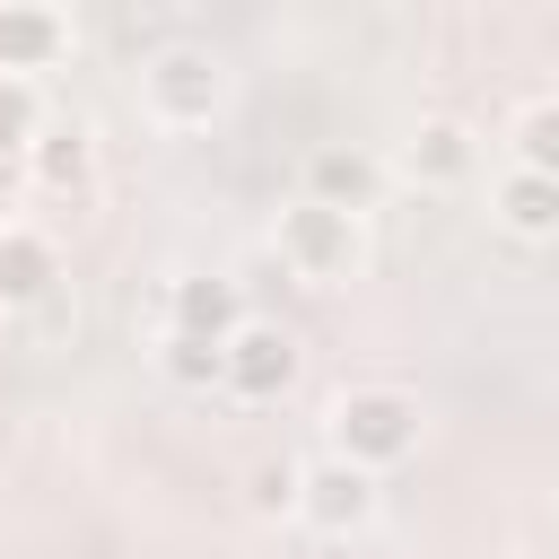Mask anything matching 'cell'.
Listing matches in <instances>:
<instances>
[{"label": "cell", "mask_w": 559, "mask_h": 559, "mask_svg": "<svg viewBox=\"0 0 559 559\" xmlns=\"http://www.w3.org/2000/svg\"><path fill=\"white\" fill-rule=\"evenodd\" d=\"M227 87H236L227 52L218 44H192V35H175V44H157L140 61V105H148L157 131H210L227 114Z\"/></svg>", "instance_id": "1"}, {"label": "cell", "mask_w": 559, "mask_h": 559, "mask_svg": "<svg viewBox=\"0 0 559 559\" xmlns=\"http://www.w3.org/2000/svg\"><path fill=\"white\" fill-rule=\"evenodd\" d=\"M323 437H332L341 463L384 480L402 454H419V393H402V384H341L332 411H323Z\"/></svg>", "instance_id": "2"}, {"label": "cell", "mask_w": 559, "mask_h": 559, "mask_svg": "<svg viewBox=\"0 0 559 559\" xmlns=\"http://www.w3.org/2000/svg\"><path fill=\"white\" fill-rule=\"evenodd\" d=\"M271 245H280V262H288L306 288H332V280L358 271V253H367V218H349V210L297 192V201L280 210V227H271Z\"/></svg>", "instance_id": "3"}, {"label": "cell", "mask_w": 559, "mask_h": 559, "mask_svg": "<svg viewBox=\"0 0 559 559\" xmlns=\"http://www.w3.org/2000/svg\"><path fill=\"white\" fill-rule=\"evenodd\" d=\"M376 515H384V480H376V472H358V463H341V454H314V463H306V480H297V524H306V533L349 542V533H367Z\"/></svg>", "instance_id": "4"}, {"label": "cell", "mask_w": 559, "mask_h": 559, "mask_svg": "<svg viewBox=\"0 0 559 559\" xmlns=\"http://www.w3.org/2000/svg\"><path fill=\"white\" fill-rule=\"evenodd\" d=\"M297 376H306V349H297V332L288 323H245L236 341H227V393L236 402H280V393H297Z\"/></svg>", "instance_id": "5"}, {"label": "cell", "mask_w": 559, "mask_h": 559, "mask_svg": "<svg viewBox=\"0 0 559 559\" xmlns=\"http://www.w3.org/2000/svg\"><path fill=\"white\" fill-rule=\"evenodd\" d=\"M393 166H402L419 192H454V183H472V166H480V140H472L454 114H419V122H411V140L393 148Z\"/></svg>", "instance_id": "6"}, {"label": "cell", "mask_w": 559, "mask_h": 559, "mask_svg": "<svg viewBox=\"0 0 559 559\" xmlns=\"http://www.w3.org/2000/svg\"><path fill=\"white\" fill-rule=\"evenodd\" d=\"M253 314H245V288L227 271H183L166 288V332H192V341H236Z\"/></svg>", "instance_id": "7"}, {"label": "cell", "mask_w": 559, "mask_h": 559, "mask_svg": "<svg viewBox=\"0 0 559 559\" xmlns=\"http://www.w3.org/2000/svg\"><path fill=\"white\" fill-rule=\"evenodd\" d=\"M61 52H70V17L52 0H0V70L9 79L61 70Z\"/></svg>", "instance_id": "8"}, {"label": "cell", "mask_w": 559, "mask_h": 559, "mask_svg": "<svg viewBox=\"0 0 559 559\" xmlns=\"http://www.w3.org/2000/svg\"><path fill=\"white\" fill-rule=\"evenodd\" d=\"M26 183H35V192H52V201L87 192V183H96V131H87L79 114H52V122H44V140L26 148Z\"/></svg>", "instance_id": "9"}, {"label": "cell", "mask_w": 559, "mask_h": 559, "mask_svg": "<svg viewBox=\"0 0 559 559\" xmlns=\"http://www.w3.org/2000/svg\"><path fill=\"white\" fill-rule=\"evenodd\" d=\"M376 192H384V157H367L358 140H323V148L306 157V201H332V210L367 218Z\"/></svg>", "instance_id": "10"}, {"label": "cell", "mask_w": 559, "mask_h": 559, "mask_svg": "<svg viewBox=\"0 0 559 559\" xmlns=\"http://www.w3.org/2000/svg\"><path fill=\"white\" fill-rule=\"evenodd\" d=\"M61 288V245L26 218H0V306H44Z\"/></svg>", "instance_id": "11"}, {"label": "cell", "mask_w": 559, "mask_h": 559, "mask_svg": "<svg viewBox=\"0 0 559 559\" xmlns=\"http://www.w3.org/2000/svg\"><path fill=\"white\" fill-rule=\"evenodd\" d=\"M489 210H498L507 236H559V183H550V175L507 166V175L489 183Z\"/></svg>", "instance_id": "12"}, {"label": "cell", "mask_w": 559, "mask_h": 559, "mask_svg": "<svg viewBox=\"0 0 559 559\" xmlns=\"http://www.w3.org/2000/svg\"><path fill=\"white\" fill-rule=\"evenodd\" d=\"M507 148H515V166H524V175H550V183H559V96H533V105H515V122H507Z\"/></svg>", "instance_id": "13"}, {"label": "cell", "mask_w": 559, "mask_h": 559, "mask_svg": "<svg viewBox=\"0 0 559 559\" xmlns=\"http://www.w3.org/2000/svg\"><path fill=\"white\" fill-rule=\"evenodd\" d=\"M157 367H166V384H183V393H227V341H192V332H166L157 341Z\"/></svg>", "instance_id": "14"}, {"label": "cell", "mask_w": 559, "mask_h": 559, "mask_svg": "<svg viewBox=\"0 0 559 559\" xmlns=\"http://www.w3.org/2000/svg\"><path fill=\"white\" fill-rule=\"evenodd\" d=\"M44 122H52V114H44L35 79H9V70H0V157H17V166H26V148L44 140Z\"/></svg>", "instance_id": "15"}, {"label": "cell", "mask_w": 559, "mask_h": 559, "mask_svg": "<svg viewBox=\"0 0 559 559\" xmlns=\"http://www.w3.org/2000/svg\"><path fill=\"white\" fill-rule=\"evenodd\" d=\"M297 480H306V463H288V454H262V463L245 472V507H253L262 524H280V515H297Z\"/></svg>", "instance_id": "16"}, {"label": "cell", "mask_w": 559, "mask_h": 559, "mask_svg": "<svg viewBox=\"0 0 559 559\" xmlns=\"http://www.w3.org/2000/svg\"><path fill=\"white\" fill-rule=\"evenodd\" d=\"M507 559H542V550H507Z\"/></svg>", "instance_id": "17"}]
</instances>
